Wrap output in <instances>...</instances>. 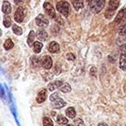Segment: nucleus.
<instances>
[{
    "instance_id": "nucleus-36",
    "label": "nucleus",
    "mask_w": 126,
    "mask_h": 126,
    "mask_svg": "<svg viewBox=\"0 0 126 126\" xmlns=\"http://www.w3.org/2000/svg\"><path fill=\"white\" fill-rule=\"evenodd\" d=\"M88 1H89V0H88ZM90 1H91V0H90Z\"/></svg>"
},
{
    "instance_id": "nucleus-16",
    "label": "nucleus",
    "mask_w": 126,
    "mask_h": 126,
    "mask_svg": "<svg viewBox=\"0 0 126 126\" xmlns=\"http://www.w3.org/2000/svg\"><path fill=\"white\" fill-rule=\"evenodd\" d=\"M119 1L120 0H110L109 1V10H110L112 11L117 10V7H118Z\"/></svg>"
},
{
    "instance_id": "nucleus-22",
    "label": "nucleus",
    "mask_w": 126,
    "mask_h": 126,
    "mask_svg": "<svg viewBox=\"0 0 126 126\" xmlns=\"http://www.w3.org/2000/svg\"><path fill=\"white\" fill-rule=\"evenodd\" d=\"M60 90H61L62 93H69V92L71 91V86L68 84V83H64V84L62 85V86H61V87L59 88Z\"/></svg>"
},
{
    "instance_id": "nucleus-20",
    "label": "nucleus",
    "mask_w": 126,
    "mask_h": 126,
    "mask_svg": "<svg viewBox=\"0 0 126 126\" xmlns=\"http://www.w3.org/2000/svg\"><path fill=\"white\" fill-rule=\"evenodd\" d=\"M42 47H43V45H42V44L41 43V42H35V43H34V48H33L34 52H35V54H39V53H40L41 51H42Z\"/></svg>"
},
{
    "instance_id": "nucleus-13",
    "label": "nucleus",
    "mask_w": 126,
    "mask_h": 126,
    "mask_svg": "<svg viewBox=\"0 0 126 126\" xmlns=\"http://www.w3.org/2000/svg\"><path fill=\"white\" fill-rule=\"evenodd\" d=\"M73 6L76 11H79L84 7V1L83 0H71Z\"/></svg>"
},
{
    "instance_id": "nucleus-30",
    "label": "nucleus",
    "mask_w": 126,
    "mask_h": 126,
    "mask_svg": "<svg viewBox=\"0 0 126 126\" xmlns=\"http://www.w3.org/2000/svg\"><path fill=\"white\" fill-rule=\"evenodd\" d=\"M0 91H1V98H2L3 99H4V98H5V92H4L3 85H1V86H0Z\"/></svg>"
},
{
    "instance_id": "nucleus-29",
    "label": "nucleus",
    "mask_w": 126,
    "mask_h": 126,
    "mask_svg": "<svg viewBox=\"0 0 126 126\" xmlns=\"http://www.w3.org/2000/svg\"><path fill=\"white\" fill-rule=\"evenodd\" d=\"M66 57H67V59L68 60V61H74V60H75V55H74V54H72V53L67 54Z\"/></svg>"
},
{
    "instance_id": "nucleus-25",
    "label": "nucleus",
    "mask_w": 126,
    "mask_h": 126,
    "mask_svg": "<svg viewBox=\"0 0 126 126\" xmlns=\"http://www.w3.org/2000/svg\"><path fill=\"white\" fill-rule=\"evenodd\" d=\"M12 30H13V32H14V34H16V35H20L23 34V30H22L21 27L17 26V25L14 24L12 26Z\"/></svg>"
},
{
    "instance_id": "nucleus-23",
    "label": "nucleus",
    "mask_w": 126,
    "mask_h": 126,
    "mask_svg": "<svg viewBox=\"0 0 126 126\" xmlns=\"http://www.w3.org/2000/svg\"><path fill=\"white\" fill-rule=\"evenodd\" d=\"M42 123H43V126H54L52 119L48 117H44L42 118Z\"/></svg>"
},
{
    "instance_id": "nucleus-21",
    "label": "nucleus",
    "mask_w": 126,
    "mask_h": 126,
    "mask_svg": "<svg viewBox=\"0 0 126 126\" xmlns=\"http://www.w3.org/2000/svg\"><path fill=\"white\" fill-rule=\"evenodd\" d=\"M14 47V42L11 41V39H7L5 41V42L4 43V47L6 49V50H10L12 47Z\"/></svg>"
},
{
    "instance_id": "nucleus-4",
    "label": "nucleus",
    "mask_w": 126,
    "mask_h": 126,
    "mask_svg": "<svg viewBox=\"0 0 126 126\" xmlns=\"http://www.w3.org/2000/svg\"><path fill=\"white\" fill-rule=\"evenodd\" d=\"M25 16H26V8L23 7V6L18 7L14 15L15 21L16 23H22L25 18Z\"/></svg>"
},
{
    "instance_id": "nucleus-12",
    "label": "nucleus",
    "mask_w": 126,
    "mask_h": 126,
    "mask_svg": "<svg viewBox=\"0 0 126 126\" xmlns=\"http://www.w3.org/2000/svg\"><path fill=\"white\" fill-rule=\"evenodd\" d=\"M47 49L50 53H56L60 50V45L56 42H51L47 47Z\"/></svg>"
},
{
    "instance_id": "nucleus-9",
    "label": "nucleus",
    "mask_w": 126,
    "mask_h": 126,
    "mask_svg": "<svg viewBox=\"0 0 126 126\" xmlns=\"http://www.w3.org/2000/svg\"><path fill=\"white\" fill-rule=\"evenodd\" d=\"M126 20V8H123L117 13V16H116V23H120V22L125 21Z\"/></svg>"
},
{
    "instance_id": "nucleus-33",
    "label": "nucleus",
    "mask_w": 126,
    "mask_h": 126,
    "mask_svg": "<svg viewBox=\"0 0 126 126\" xmlns=\"http://www.w3.org/2000/svg\"><path fill=\"white\" fill-rule=\"evenodd\" d=\"M24 0H14V2L16 4H21V3H23Z\"/></svg>"
},
{
    "instance_id": "nucleus-31",
    "label": "nucleus",
    "mask_w": 126,
    "mask_h": 126,
    "mask_svg": "<svg viewBox=\"0 0 126 126\" xmlns=\"http://www.w3.org/2000/svg\"><path fill=\"white\" fill-rule=\"evenodd\" d=\"M96 74H97V70L96 68H95L94 67H93L91 68V70H90V74L93 76H96Z\"/></svg>"
},
{
    "instance_id": "nucleus-26",
    "label": "nucleus",
    "mask_w": 126,
    "mask_h": 126,
    "mask_svg": "<svg viewBox=\"0 0 126 126\" xmlns=\"http://www.w3.org/2000/svg\"><path fill=\"white\" fill-rule=\"evenodd\" d=\"M3 23L4 25L6 27V28H9L10 26L11 25V20L9 16H4V21H3Z\"/></svg>"
},
{
    "instance_id": "nucleus-10",
    "label": "nucleus",
    "mask_w": 126,
    "mask_h": 126,
    "mask_svg": "<svg viewBox=\"0 0 126 126\" xmlns=\"http://www.w3.org/2000/svg\"><path fill=\"white\" fill-rule=\"evenodd\" d=\"M64 84V83L62 82V81L61 80H55L54 81V82H51L48 84V86H47V88H48L49 91L53 92L54 90L57 89V88H60L62 85Z\"/></svg>"
},
{
    "instance_id": "nucleus-28",
    "label": "nucleus",
    "mask_w": 126,
    "mask_h": 126,
    "mask_svg": "<svg viewBox=\"0 0 126 126\" xmlns=\"http://www.w3.org/2000/svg\"><path fill=\"white\" fill-rule=\"evenodd\" d=\"M74 126H86L81 118H75L74 120Z\"/></svg>"
},
{
    "instance_id": "nucleus-11",
    "label": "nucleus",
    "mask_w": 126,
    "mask_h": 126,
    "mask_svg": "<svg viewBox=\"0 0 126 126\" xmlns=\"http://www.w3.org/2000/svg\"><path fill=\"white\" fill-rule=\"evenodd\" d=\"M2 11L4 14L5 15H9L11 12V6L8 1H4L3 2V6H2Z\"/></svg>"
},
{
    "instance_id": "nucleus-27",
    "label": "nucleus",
    "mask_w": 126,
    "mask_h": 126,
    "mask_svg": "<svg viewBox=\"0 0 126 126\" xmlns=\"http://www.w3.org/2000/svg\"><path fill=\"white\" fill-rule=\"evenodd\" d=\"M118 35H126V24H124L121 27H119Z\"/></svg>"
},
{
    "instance_id": "nucleus-1",
    "label": "nucleus",
    "mask_w": 126,
    "mask_h": 126,
    "mask_svg": "<svg viewBox=\"0 0 126 126\" xmlns=\"http://www.w3.org/2000/svg\"><path fill=\"white\" fill-rule=\"evenodd\" d=\"M49 99H50L51 104H52V106L55 109H61L62 107L66 106V105H67V103L61 98H60L59 94L56 93L51 94V96L49 97Z\"/></svg>"
},
{
    "instance_id": "nucleus-8",
    "label": "nucleus",
    "mask_w": 126,
    "mask_h": 126,
    "mask_svg": "<svg viewBox=\"0 0 126 126\" xmlns=\"http://www.w3.org/2000/svg\"><path fill=\"white\" fill-rule=\"evenodd\" d=\"M47 90L46 89H42L40 92L38 93L36 96V98H35V101L37 102L38 104H42L47 99Z\"/></svg>"
},
{
    "instance_id": "nucleus-6",
    "label": "nucleus",
    "mask_w": 126,
    "mask_h": 126,
    "mask_svg": "<svg viewBox=\"0 0 126 126\" xmlns=\"http://www.w3.org/2000/svg\"><path fill=\"white\" fill-rule=\"evenodd\" d=\"M43 8L45 12L50 17L52 18H55L56 17V14H55V10H54V6L50 4L49 2H45L43 4Z\"/></svg>"
},
{
    "instance_id": "nucleus-3",
    "label": "nucleus",
    "mask_w": 126,
    "mask_h": 126,
    "mask_svg": "<svg viewBox=\"0 0 126 126\" xmlns=\"http://www.w3.org/2000/svg\"><path fill=\"white\" fill-rule=\"evenodd\" d=\"M105 6V0H91L89 7L93 13H98L102 11Z\"/></svg>"
},
{
    "instance_id": "nucleus-7",
    "label": "nucleus",
    "mask_w": 126,
    "mask_h": 126,
    "mask_svg": "<svg viewBox=\"0 0 126 126\" xmlns=\"http://www.w3.org/2000/svg\"><path fill=\"white\" fill-rule=\"evenodd\" d=\"M40 64L42 65V67H44L45 69H50L53 65L52 59H51L50 56L45 55L40 60Z\"/></svg>"
},
{
    "instance_id": "nucleus-18",
    "label": "nucleus",
    "mask_w": 126,
    "mask_h": 126,
    "mask_svg": "<svg viewBox=\"0 0 126 126\" xmlns=\"http://www.w3.org/2000/svg\"><path fill=\"white\" fill-rule=\"evenodd\" d=\"M35 31L34 30H31L30 32L28 35V40H27V42H28L29 46L31 47L33 45V43H35Z\"/></svg>"
},
{
    "instance_id": "nucleus-2",
    "label": "nucleus",
    "mask_w": 126,
    "mask_h": 126,
    "mask_svg": "<svg viewBox=\"0 0 126 126\" xmlns=\"http://www.w3.org/2000/svg\"><path fill=\"white\" fill-rule=\"evenodd\" d=\"M56 9L57 11L63 15L64 16L67 17L70 14V4L69 3L66 2V1H60L56 4Z\"/></svg>"
},
{
    "instance_id": "nucleus-24",
    "label": "nucleus",
    "mask_w": 126,
    "mask_h": 126,
    "mask_svg": "<svg viewBox=\"0 0 126 126\" xmlns=\"http://www.w3.org/2000/svg\"><path fill=\"white\" fill-rule=\"evenodd\" d=\"M11 112H12V114H13V116H14V117H15V119H16V124H17V125L18 126H21L20 125V124H19V122H18V120H17V115H16V107H15V105L12 103V102H11Z\"/></svg>"
},
{
    "instance_id": "nucleus-19",
    "label": "nucleus",
    "mask_w": 126,
    "mask_h": 126,
    "mask_svg": "<svg viewBox=\"0 0 126 126\" xmlns=\"http://www.w3.org/2000/svg\"><path fill=\"white\" fill-rule=\"evenodd\" d=\"M119 67L123 70L126 69V55L125 54H121L120 59H119Z\"/></svg>"
},
{
    "instance_id": "nucleus-15",
    "label": "nucleus",
    "mask_w": 126,
    "mask_h": 126,
    "mask_svg": "<svg viewBox=\"0 0 126 126\" xmlns=\"http://www.w3.org/2000/svg\"><path fill=\"white\" fill-rule=\"evenodd\" d=\"M37 35V37H38L39 40H41V41H46L47 39V37H48L47 33L43 30H38V31H37V35Z\"/></svg>"
},
{
    "instance_id": "nucleus-34",
    "label": "nucleus",
    "mask_w": 126,
    "mask_h": 126,
    "mask_svg": "<svg viewBox=\"0 0 126 126\" xmlns=\"http://www.w3.org/2000/svg\"><path fill=\"white\" fill-rule=\"evenodd\" d=\"M98 126H108L105 123H104V122H101V123H99V124H98Z\"/></svg>"
},
{
    "instance_id": "nucleus-32",
    "label": "nucleus",
    "mask_w": 126,
    "mask_h": 126,
    "mask_svg": "<svg viewBox=\"0 0 126 126\" xmlns=\"http://www.w3.org/2000/svg\"><path fill=\"white\" fill-rule=\"evenodd\" d=\"M121 53H122V54H125L126 55V44H124L121 47Z\"/></svg>"
},
{
    "instance_id": "nucleus-17",
    "label": "nucleus",
    "mask_w": 126,
    "mask_h": 126,
    "mask_svg": "<svg viewBox=\"0 0 126 126\" xmlns=\"http://www.w3.org/2000/svg\"><path fill=\"white\" fill-rule=\"evenodd\" d=\"M66 115H67L69 118H74L76 116L75 109H74V107H68V108L66 110Z\"/></svg>"
},
{
    "instance_id": "nucleus-5",
    "label": "nucleus",
    "mask_w": 126,
    "mask_h": 126,
    "mask_svg": "<svg viewBox=\"0 0 126 126\" xmlns=\"http://www.w3.org/2000/svg\"><path fill=\"white\" fill-rule=\"evenodd\" d=\"M35 23H36V24L38 25L39 27H43V28L48 26V24H49L48 19H47V16L43 14H40L39 16H36V18H35Z\"/></svg>"
},
{
    "instance_id": "nucleus-35",
    "label": "nucleus",
    "mask_w": 126,
    "mask_h": 126,
    "mask_svg": "<svg viewBox=\"0 0 126 126\" xmlns=\"http://www.w3.org/2000/svg\"><path fill=\"white\" fill-rule=\"evenodd\" d=\"M66 126H74V125H72V124H67Z\"/></svg>"
},
{
    "instance_id": "nucleus-14",
    "label": "nucleus",
    "mask_w": 126,
    "mask_h": 126,
    "mask_svg": "<svg viewBox=\"0 0 126 126\" xmlns=\"http://www.w3.org/2000/svg\"><path fill=\"white\" fill-rule=\"evenodd\" d=\"M56 122L57 124H59L60 125H64V124H67L68 123V120L66 117L62 115V114H59L57 116V118H56Z\"/></svg>"
}]
</instances>
